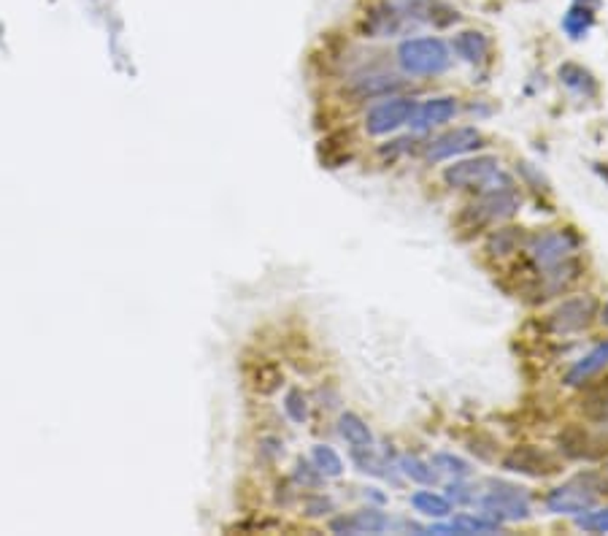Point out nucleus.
<instances>
[{"instance_id": "obj_5", "label": "nucleus", "mask_w": 608, "mask_h": 536, "mask_svg": "<svg viewBox=\"0 0 608 536\" xmlns=\"http://www.w3.org/2000/svg\"><path fill=\"white\" fill-rule=\"evenodd\" d=\"M481 507L484 512L492 517V520H528L530 517V504H528V496L514 488V485H492V490L481 498Z\"/></svg>"}, {"instance_id": "obj_11", "label": "nucleus", "mask_w": 608, "mask_h": 536, "mask_svg": "<svg viewBox=\"0 0 608 536\" xmlns=\"http://www.w3.org/2000/svg\"><path fill=\"white\" fill-rule=\"evenodd\" d=\"M484 144V136L476 128H454L444 136H438L430 147H428V160H449L465 152H473Z\"/></svg>"}, {"instance_id": "obj_7", "label": "nucleus", "mask_w": 608, "mask_h": 536, "mask_svg": "<svg viewBox=\"0 0 608 536\" xmlns=\"http://www.w3.org/2000/svg\"><path fill=\"white\" fill-rule=\"evenodd\" d=\"M417 112V104L412 98H389L379 106H373L365 117V130L371 136H387L403 125H409Z\"/></svg>"}, {"instance_id": "obj_3", "label": "nucleus", "mask_w": 608, "mask_h": 536, "mask_svg": "<svg viewBox=\"0 0 608 536\" xmlns=\"http://www.w3.org/2000/svg\"><path fill=\"white\" fill-rule=\"evenodd\" d=\"M600 493H603V480L597 474L587 472V474H579V477L562 482L560 488H554L546 498V507L554 515H581L597 504Z\"/></svg>"}, {"instance_id": "obj_16", "label": "nucleus", "mask_w": 608, "mask_h": 536, "mask_svg": "<svg viewBox=\"0 0 608 536\" xmlns=\"http://www.w3.org/2000/svg\"><path fill=\"white\" fill-rule=\"evenodd\" d=\"M497 528H500V525H497V520L462 515V517H454V520H449V523H436V525H430L428 531H430V533H438V536H446V533L473 536V533H495Z\"/></svg>"}, {"instance_id": "obj_9", "label": "nucleus", "mask_w": 608, "mask_h": 536, "mask_svg": "<svg viewBox=\"0 0 608 536\" xmlns=\"http://www.w3.org/2000/svg\"><path fill=\"white\" fill-rule=\"evenodd\" d=\"M503 469H509L514 474H525V477H552L560 472V461L538 447H514V450L503 458Z\"/></svg>"}, {"instance_id": "obj_26", "label": "nucleus", "mask_w": 608, "mask_h": 536, "mask_svg": "<svg viewBox=\"0 0 608 536\" xmlns=\"http://www.w3.org/2000/svg\"><path fill=\"white\" fill-rule=\"evenodd\" d=\"M284 412L292 423H306L309 417V398L303 396V390H289L284 396Z\"/></svg>"}, {"instance_id": "obj_6", "label": "nucleus", "mask_w": 608, "mask_h": 536, "mask_svg": "<svg viewBox=\"0 0 608 536\" xmlns=\"http://www.w3.org/2000/svg\"><path fill=\"white\" fill-rule=\"evenodd\" d=\"M595 312H597V304H595L592 296H576V298L562 301V304L546 317V328H549L552 333H560V336H565V333H579V331H584V328L592 322Z\"/></svg>"}, {"instance_id": "obj_2", "label": "nucleus", "mask_w": 608, "mask_h": 536, "mask_svg": "<svg viewBox=\"0 0 608 536\" xmlns=\"http://www.w3.org/2000/svg\"><path fill=\"white\" fill-rule=\"evenodd\" d=\"M576 249H579V236L571 228L536 233L525 244V252H528V257L536 265L538 274H544V272H549V268H557V265L573 260Z\"/></svg>"}, {"instance_id": "obj_20", "label": "nucleus", "mask_w": 608, "mask_h": 536, "mask_svg": "<svg viewBox=\"0 0 608 536\" xmlns=\"http://www.w3.org/2000/svg\"><path fill=\"white\" fill-rule=\"evenodd\" d=\"M560 81L568 87V89H573V93H579V96H595V89H597V84H595V76L587 71V68H581V65H573V63H568V65H562L560 68Z\"/></svg>"}, {"instance_id": "obj_24", "label": "nucleus", "mask_w": 608, "mask_h": 536, "mask_svg": "<svg viewBox=\"0 0 608 536\" xmlns=\"http://www.w3.org/2000/svg\"><path fill=\"white\" fill-rule=\"evenodd\" d=\"M392 89H400V81L395 76H371V79H362L357 84V93L368 96V98L387 96V93H392Z\"/></svg>"}, {"instance_id": "obj_30", "label": "nucleus", "mask_w": 608, "mask_h": 536, "mask_svg": "<svg viewBox=\"0 0 608 536\" xmlns=\"http://www.w3.org/2000/svg\"><path fill=\"white\" fill-rule=\"evenodd\" d=\"M600 322H603V325H605V328H608V304H605V306H603V314H600Z\"/></svg>"}, {"instance_id": "obj_21", "label": "nucleus", "mask_w": 608, "mask_h": 536, "mask_svg": "<svg viewBox=\"0 0 608 536\" xmlns=\"http://www.w3.org/2000/svg\"><path fill=\"white\" fill-rule=\"evenodd\" d=\"M312 461H314V466H317V472L322 477H341L344 474L341 456L333 450V447H328V444H317L314 447V450H312Z\"/></svg>"}, {"instance_id": "obj_1", "label": "nucleus", "mask_w": 608, "mask_h": 536, "mask_svg": "<svg viewBox=\"0 0 608 536\" xmlns=\"http://www.w3.org/2000/svg\"><path fill=\"white\" fill-rule=\"evenodd\" d=\"M397 63L412 76H436L449 68L452 54L441 38H409L397 49Z\"/></svg>"}, {"instance_id": "obj_28", "label": "nucleus", "mask_w": 608, "mask_h": 536, "mask_svg": "<svg viewBox=\"0 0 608 536\" xmlns=\"http://www.w3.org/2000/svg\"><path fill=\"white\" fill-rule=\"evenodd\" d=\"M433 466H436L438 472L449 474V477H457V480H462V477L471 474V466H468L462 458H454V456H449V453H438V456L433 458Z\"/></svg>"}, {"instance_id": "obj_29", "label": "nucleus", "mask_w": 608, "mask_h": 536, "mask_svg": "<svg viewBox=\"0 0 608 536\" xmlns=\"http://www.w3.org/2000/svg\"><path fill=\"white\" fill-rule=\"evenodd\" d=\"M584 415L589 423L600 425V428H608V393L600 396V398H592L587 406H584Z\"/></svg>"}, {"instance_id": "obj_14", "label": "nucleus", "mask_w": 608, "mask_h": 536, "mask_svg": "<svg viewBox=\"0 0 608 536\" xmlns=\"http://www.w3.org/2000/svg\"><path fill=\"white\" fill-rule=\"evenodd\" d=\"M454 114H457V101L454 98H433V101H425L422 106H417V112H414L409 125H414L417 130H428V128L449 122Z\"/></svg>"}, {"instance_id": "obj_8", "label": "nucleus", "mask_w": 608, "mask_h": 536, "mask_svg": "<svg viewBox=\"0 0 608 536\" xmlns=\"http://www.w3.org/2000/svg\"><path fill=\"white\" fill-rule=\"evenodd\" d=\"M520 209V196L514 190V185H503V188H489L484 190V198L471 206V217L476 225L484 222H495V220H509L514 212Z\"/></svg>"}, {"instance_id": "obj_27", "label": "nucleus", "mask_w": 608, "mask_h": 536, "mask_svg": "<svg viewBox=\"0 0 608 536\" xmlns=\"http://www.w3.org/2000/svg\"><path fill=\"white\" fill-rule=\"evenodd\" d=\"M576 525L589 533H608V507L605 509H587L584 515L576 517Z\"/></svg>"}, {"instance_id": "obj_23", "label": "nucleus", "mask_w": 608, "mask_h": 536, "mask_svg": "<svg viewBox=\"0 0 608 536\" xmlns=\"http://www.w3.org/2000/svg\"><path fill=\"white\" fill-rule=\"evenodd\" d=\"M397 466L403 469V474H405V477H412V480H417V482H422V485L436 482L433 464H425V461L414 458V456H403V458L397 461Z\"/></svg>"}, {"instance_id": "obj_4", "label": "nucleus", "mask_w": 608, "mask_h": 536, "mask_svg": "<svg viewBox=\"0 0 608 536\" xmlns=\"http://www.w3.org/2000/svg\"><path fill=\"white\" fill-rule=\"evenodd\" d=\"M500 176V163L492 155L460 160L454 165H446L444 182L457 190H489L492 182Z\"/></svg>"}, {"instance_id": "obj_22", "label": "nucleus", "mask_w": 608, "mask_h": 536, "mask_svg": "<svg viewBox=\"0 0 608 536\" xmlns=\"http://www.w3.org/2000/svg\"><path fill=\"white\" fill-rule=\"evenodd\" d=\"M592 22H595V17H592L589 6L576 4V6L565 14V20H562V30H565L571 38H584V36L589 33Z\"/></svg>"}, {"instance_id": "obj_32", "label": "nucleus", "mask_w": 608, "mask_h": 536, "mask_svg": "<svg viewBox=\"0 0 608 536\" xmlns=\"http://www.w3.org/2000/svg\"><path fill=\"white\" fill-rule=\"evenodd\" d=\"M576 4H584L587 6V4H592V0H576Z\"/></svg>"}, {"instance_id": "obj_18", "label": "nucleus", "mask_w": 608, "mask_h": 536, "mask_svg": "<svg viewBox=\"0 0 608 536\" xmlns=\"http://www.w3.org/2000/svg\"><path fill=\"white\" fill-rule=\"evenodd\" d=\"M454 52H457V57H462L465 63L476 65V63H481V60L487 57L489 41H487V36H481V33H476V30H465V33L454 36Z\"/></svg>"}, {"instance_id": "obj_15", "label": "nucleus", "mask_w": 608, "mask_h": 536, "mask_svg": "<svg viewBox=\"0 0 608 536\" xmlns=\"http://www.w3.org/2000/svg\"><path fill=\"white\" fill-rule=\"evenodd\" d=\"M608 366V339L605 341H600V344H595L581 361H576V366L568 372V377H565V382L571 385V388H576V385H584L589 377H595L597 372H603Z\"/></svg>"}, {"instance_id": "obj_12", "label": "nucleus", "mask_w": 608, "mask_h": 536, "mask_svg": "<svg viewBox=\"0 0 608 536\" xmlns=\"http://www.w3.org/2000/svg\"><path fill=\"white\" fill-rule=\"evenodd\" d=\"M392 4L400 6L417 25L420 22H428V25L446 28V25H452V22L460 20V14L452 6L441 4V0H392Z\"/></svg>"}, {"instance_id": "obj_25", "label": "nucleus", "mask_w": 608, "mask_h": 536, "mask_svg": "<svg viewBox=\"0 0 608 536\" xmlns=\"http://www.w3.org/2000/svg\"><path fill=\"white\" fill-rule=\"evenodd\" d=\"M520 239H522V233H517V228H505V230H497V233L489 239L487 249H489L492 255H512V252H517Z\"/></svg>"}, {"instance_id": "obj_19", "label": "nucleus", "mask_w": 608, "mask_h": 536, "mask_svg": "<svg viewBox=\"0 0 608 536\" xmlns=\"http://www.w3.org/2000/svg\"><path fill=\"white\" fill-rule=\"evenodd\" d=\"M412 507L425 515V517H436V520H444L452 515V501L446 496H438L433 490H417L412 496Z\"/></svg>"}, {"instance_id": "obj_10", "label": "nucleus", "mask_w": 608, "mask_h": 536, "mask_svg": "<svg viewBox=\"0 0 608 536\" xmlns=\"http://www.w3.org/2000/svg\"><path fill=\"white\" fill-rule=\"evenodd\" d=\"M417 22L405 14L400 6H395L392 0H387V4L376 6L368 20H365V33L371 38H392V36H403L409 33Z\"/></svg>"}, {"instance_id": "obj_17", "label": "nucleus", "mask_w": 608, "mask_h": 536, "mask_svg": "<svg viewBox=\"0 0 608 536\" xmlns=\"http://www.w3.org/2000/svg\"><path fill=\"white\" fill-rule=\"evenodd\" d=\"M338 431L346 439V444L352 447V453H362V450H373V433L365 425V420L354 412L341 415L338 420Z\"/></svg>"}, {"instance_id": "obj_13", "label": "nucleus", "mask_w": 608, "mask_h": 536, "mask_svg": "<svg viewBox=\"0 0 608 536\" xmlns=\"http://www.w3.org/2000/svg\"><path fill=\"white\" fill-rule=\"evenodd\" d=\"M392 525L395 523L387 515H381L379 509H360V512L336 517L330 523V531L333 533H384Z\"/></svg>"}, {"instance_id": "obj_31", "label": "nucleus", "mask_w": 608, "mask_h": 536, "mask_svg": "<svg viewBox=\"0 0 608 536\" xmlns=\"http://www.w3.org/2000/svg\"><path fill=\"white\" fill-rule=\"evenodd\" d=\"M597 173H600L603 179H608V165H605V168H603V165H597Z\"/></svg>"}]
</instances>
